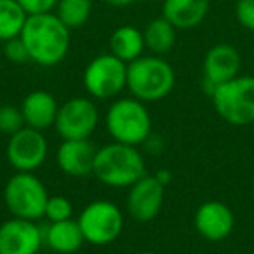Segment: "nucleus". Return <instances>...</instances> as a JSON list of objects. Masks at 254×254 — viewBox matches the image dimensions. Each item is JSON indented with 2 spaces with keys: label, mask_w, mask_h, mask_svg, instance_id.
<instances>
[{
  "label": "nucleus",
  "mask_w": 254,
  "mask_h": 254,
  "mask_svg": "<svg viewBox=\"0 0 254 254\" xmlns=\"http://www.w3.org/2000/svg\"><path fill=\"white\" fill-rule=\"evenodd\" d=\"M77 223L85 242L92 246H108L115 242L124 230V212L106 198L92 200L82 209Z\"/></svg>",
  "instance_id": "7"
},
{
  "label": "nucleus",
  "mask_w": 254,
  "mask_h": 254,
  "mask_svg": "<svg viewBox=\"0 0 254 254\" xmlns=\"http://www.w3.org/2000/svg\"><path fill=\"white\" fill-rule=\"evenodd\" d=\"M96 148L91 139H63L58 146L56 164L63 174L70 178H85L92 174Z\"/></svg>",
  "instance_id": "15"
},
{
  "label": "nucleus",
  "mask_w": 254,
  "mask_h": 254,
  "mask_svg": "<svg viewBox=\"0 0 254 254\" xmlns=\"http://www.w3.org/2000/svg\"><path fill=\"white\" fill-rule=\"evenodd\" d=\"M155 176L159 178L160 183L166 185V187L171 183V180H173V174H171V171H169V169H159V171L155 173Z\"/></svg>",
  "instance_id": "28"
},
{
  "label": "nucleus",
  "mask_w": 254,
  "mask_h": 254,
  "mask_svg": "<svg viewBox=\"0 0 254 254\" xmlns=\"http://www.w3.org/2000/svg\"><path fill=\"white\" fill-rule=\"evenodd\" d=\"M92 12V0H60L54 14L70 30L82 28Z\"/></svg>",
  "instance_id": "22"
},
{
  "label": "nucleus",
  "mask_w": 254,
  "mask_h": 254,
  "mask_svg": "<svg viewBox=\"0 0 254 254\" xmlns=\"http://www.w3.org/2000/svg\"><path fill=\"white\" fill-rule=\"evenodd\" d=\"M82 82L92 99H113L127 89V63L112 53L99 54L87 63Z\"/></svg>",
  "instance_id": "8"
},
{
  "label": "nucleus",
  "mask_w": 254,
  "mask_h": 254,
  "mask_svg": "<svg viewBox=\"0 0 254 254\" xmlns=\"http://www.w3.org/2000/svg\"><path fill=\"white\" fill-rule=\"evenodd\" d=\"M49 197L46 185L35 173L12 174L4 187V204L14 218L39 221L44 218Z\"/></svg>",
  "instance_id": "5"
},
{
  "label": "nucleus",
  "mask_w": 254,
  "mask_h": 254,
  "mask_svg": "<svg viewBox=\"0 0 254 254\" xmlns=\"http://www.w3.org/2000/svg\"><path fill=\"white\" fill-rule=\"evenodd\" d=\"M71 214H73V205L70 198L64 195H51L44 212V218L47 221H64V219H71Z\"/></svg>",
  "instance_id": "24"
},
{
  "label": "nucleus",
  "mask_w": 254,
  "mask_h": 254,
  "mask_svg": "<svg viewBox=\"0 0 254 254\" xmlns=\"http://www.w3.org/2000/svg\"><path fill=\"white\" fill-rule=\"evenodd\" d=\"M106 4L113 5V7H127V5L134 4L136 0H105Z\"/></svg>",
  "instance_id": "29"
},
{
  "label": "nucleus",
  "mask_w": 254,
  "mask_h": 254,
  "mask_svg": "<svg viewBox=\"0 0 254 254\" xmlns=\"http://www.w3.org/2000/svg\"><path fill=\"white\" fill-rule=\"evenodd\" d=\"M49 155V143L44 131L23 127L9 136L5 146V159L16 173H35L46 164Z\"/></svg>",
  "instance_id": "10"
},
{
  "label": "nucleus",
  "mask_w": 254,
  "mask_h": 254,
  "mask_svg": "<svg viewBox=\"0 0 254 254\" xmlns=\"http://www.w3.org/2000/svg\"><path fill=\"white\" fill-rule=\"evenodd\" d=\"M28 14L18 0H0V42H7L21 35Z\"/></svg>",
  "instance_id": "21"
},
{
  "label": "nucleus",
  "mask_w": 254,
  "mask_h": 254,
  "mask_svg": "<svg viewBox=\"0 0 254 254\" xmlns=\"http://www.w3.org/2000/svg\"><path fill=\"white\" fill-rule=\"evenodd\" d=\"M211 0H164L162 16L178 30H191L204 23Z\"/></svg>",
  "instance_id": "17"
},
{
  "label": "nucleus",
  "mask_w": 254,
  "mask_h": 254,
  "mask_svg": "<svg viewBox=\"0 0 254 254\" xmlns=\"http://www.w3.org/2000/svg\"><path fill=\"white\" fill-rule=\"evenodd\" d=\"M71 30L54 12L28 16L21 32L30 61L40 66H56L66 58L71 44Z\"/></svg>",
  "instance_id": "1"
},
{
  "label": "nucleus",
  "mask_w": 254,
  "mask_h": 254,
  "mask_svg": "<svg viewBox=\"0 0 254 254\" xmlns=\"http://www.w3.org/2000/svg\"><path fill=\"white\" fill-rule=\"evenodd\" d=\"M23 127H26V124L19 106H12V105L0 106V134L12 136L18 131H21Z\"/></svg>",
  "instance_id": "23"
},
{
  "label": "nucleus",
  "mask_w": 254,
  "mask_h": 254,
  "mask_svg": "<svg viewBox=\"0 0 254 254\" xmlns=\"http://www.w3.org/2000/svg\"><path fill=\"white\" fill-rule=\"evenodd\" d=\"M242 56L230 44H216L205 53L202 63V89L209 96L218 85L239 77Z\"/></svg>",
  "instance_id": "11"
},
{
  "label": "nucleus",
  "mask_w": 254,
  "mask_h": 254,
  "mask_svg": "<svg viewBox=\"0 0 254 254\" xmlns=\"http://www.w3.org/2000/svg\"><path fill=\"white\" fill-rule=\"evenodd\" d=\"M105 127L113 141L139 146L150 138L153 129L146 103L136 98H119L105 113Z\"/></svg>",
  "instance_id": "4"
},
{
  "label": "nucleus",
  "mask_w": 254,
  "mask_h": 254,
  "mask_svg": "<svg viewBox=\"0 0 254 254\" xmlns=\"http://www.w3.org/2000/svg\"><path fill=\"white\" fill-rule=\"evenodd\" d=\"M193 226L202 239L221 242L232 235L235 228V214L221 200H205L193 214Z\"/></svg>",
  "instance_id": "14"
},
{
  "label": "nucleus",
  "mask_w": 254,
  "mask_h": 254,
  "mask_svg": "<svg viewBox=\"0 0 254 254\" xmlns=\"http://www.w3.org/2000/svg\"><path fill=\"white\" fill-rule=\"evenodd\" d=\"M85 242L77 219L53 221L44 226V246L58 254H73Z\"/></svg>",
  "instance_id": "18"
},
{
  "label": "nucleus",
  "mask_w": 254,
  "mask_h": 254,
  "mask_svg": "<svg viewBox=\"0 0 254 254\" xmlns=\"http://www.w3.org/2000/svg\"><path fill=\"white\" fill-rule=\"evenodd\" d=\"M146 174V162L138 146L110 143L98 148L92 176L110 188H129Z\"/></svg>",
  "instance_id": "2"
},
{
  "label": "nucleus",
  "mask_w": 254,
  "mask_h": 254,
  "mask_svg": "<svg viewBox=\"0 0 254 254\" xmlns=\"http://www.w3.org/2000/svg\"><path fill=\"white\" fill-rule=\"evenodd\" d=\"M145 49L146 46L143 32L132 25L119 26L110 37V53L127 64L141 58Z\"/></svg>",
  "instance_id": "19"
},
{
  "label": "nucleus",
  "mask_w": 254,
  "mask_h": 254,
  "mask_svg": "<svg viewBox=\"0 0 254 254\" xmlns=\"http://www.w3.org/2000/svg\"><path fill=\"white\" fill-rule=\"evenodd\" d=\"M58 2H60V0H18V4L25 9V12L28 16L54 12Z\"/></svg>",
  "instance_id": "27"
},
{
  "label": "nucleus",
  "mask_w": 254,
  "mask_h": 254,
  "mask_svg": "<svg viewBox=\"0 0 254 254\" xmlns=\"http://www.w3.org/2000/svg\"><path fill=\"white\" fill-rule=\"evenodd\" d=\"M4 58L12 64H25L26 61H30V54L21 37L4 42Z\"/></svg>",
  "instance_id": "25"
},
{
  "label": "nucleus",
  "mask_w": 254,
  "mask_h": 254,
  "mask_svg": "<svg viewBox=\"0 0 254 254\" xmlns=\"http://www.w3.org/2000/svg\"><path fill=\"white\" fill-rule=\"evenodd\" d=\"M99 124V110L94 99L75 96L60 105L54 129L61 139H91Z\"/></svg>",
  "instance_id": "9"
},
{
  "label": "nucleus",
  "mask_w": 254,
  "mask_h": 254,
  "mask_svg": "<svg viewBox=\"0 0 254 254\" xmlns=\"http://www.w3.org/2000/svg\"><path fill=\"white\" fill-rule=\"evenodd\" d=\"M166 185L155 174H145L127 191V212L136 221L148 223L160 214L166 202Z\"/></svg>",
  "instance_id": "12"
},
{
  "label": "nucleus",
  "mask_w": 254,
  "mask_h": 254,
  "mask_svg": "<svg viewBox=\"0 0 254 254\" xmlns=\"http://www.w3.org/2000/svg\"><path fill=\"white\" fill-rule=\"evenodd\" d=\"M235 19L242 28L254 32V0H237Z\"/></svg>",
  "instance_id": "26"
},
{
  "label": "nucleus",
  "mask_w": 254,
  "mask_h": 254,
  "mask_svg": "<svg viewBox=\"0 0 254 254\" xmlns=\"http://www.w3.org/2000/svg\"><path fill=\"white\" fill-rule=\"evenodd\" d=\"M176 26L167 21L164 16L152 19L146 25V28L143 30L146 49L152 54H155V56L167 54L174 47V44H176Z\"/></svg>",
  "instance_id": "20"
},
{
  "label": "nucleus",
  "mask_w": 254,
  "mask_h": 254,
  "mask_svg": "<svg viewBox=\"0 0 254 254\" xmlns=\"http://www.w3.org/2000/svg\"><path fill=\"white\" fill-rule=\"evenodd\" d=\"M136 254H159V253H153V251H141V253H136Z\"/></svg>",
  "instance_id": "30"
},
{
  "label": "nucleus",
  "mask_w": 254,
  "mask_h": 254,
  "mask_svg": "<svg viewBox=\"0 0 254 254\" xmlns=\"http://www.w3.org/2000/svg\"><path fill=\"white\" fill-rule=\"evenodd\" d=\"M44 246V228L32 219L11 216L0 225V254H39Z\"/></svg>",
  "instance_id": "13"
},
{
  "label": "nucleus",
  "mask_w": 254,
  "mask_h": 254,
  "mask_svg": "<svg viewBox=\"0 0 254 254\" xmlns=\"http://www.w3.org/2000/svg\"><path fill=\"white\" fill-rule=\"evenodd\" d=\"M19 108H21L26 127H32L37 131H46L49 127H54L60 103L49 91L39 89V91L28 92L23 98Z\"/></svg>",
  "instance_id": "16"
},
{
  "label": "nucleus",
  "mask_w": 254,
  "mask_h": 254,
  "mask_svg": "<svg viewBox=\"0 0 254 254\" xmlns=\"http://www.w3.org/2000/svg\"><path fill=\"white\" fill-rule=\"evenodd\" d=\"M216 113L232 126L254 124V75H239L211 94Z\"/></svg>",
  "instance_id": "6"
},
{
  "label": "nucleus",
  "mask_w": 254,
  "mask_h": 254,
  "mask_svg": "<svg viewBox=\"0 0 254 254\" xmlns=\"http://www.w3.org/2000/svg\"><path fill=\"white\" fill-rule=\"evenodd\" d=\"M176 85V73L162 56L150 54L127 64V91L143 103L167 98Z\"/></svg>",
  "instance_id": "3"
}]
</instances>
